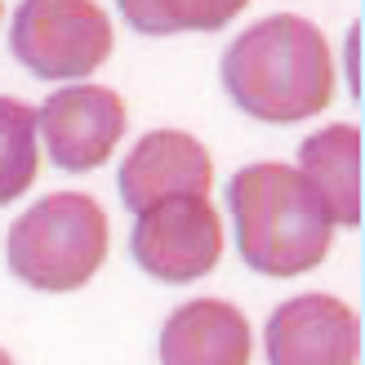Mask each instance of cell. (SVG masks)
I'll return each mask as SVG.
<instances>
[{
    "instance_id": "cell-1",
    "label": "cell",
    "mask_w": 365,
    "mask_h": 365,
    "mask_svg": "<svg viewBox=\"0 0 365 365\" xmlns=\"http://www.w3.org/2000/svg\"><path fill=\"white\" fill-rule=\"evenodd\" d=\"M227 98L263 125H299L334 98V58L325 31L303 14H272L245 27L218 63Z\"/></svg>"
},
{
    "instance_id": "cell-2",
    "label": "cell",
    "mask_w": 365,
    "mask_h": 365,
    "mask_svg": "<svg viewBox=\"0 0 365 365\" xmlns=\"http://www.w3.org/2000/svg\"><path fill=\"white\" fill-rule=\"evenodd\" d=\"M227 210L241 263L259 277H303L330 254L334 223L294 165L259 160L236 170V178L227 182Z\"/></svg>"
},
{
    "instance_id": "cell-3",
    "label": "cell",
    "mask_w": 365,
    "mask_h": 365,
    "mask_svg": "<svg viewBox=\"0 0 365 365\" xmlns=\"http://www.w3.org/2000/svg\"><path fill=\"white\" fill-rule=\"evenodd\" d=\"M112 250L107 210L85 192H53L14 218L5 236V263L41 294H71L98 277Z\"/></svg>"
},
{
    "instance_id": "cell-4",
    "label": "cell",
    "mask_w": 365,
    "mask_h": 365,
    "mask_svg": "<svg viewBox=\"0 0 365 365\" xmlns=\"http://www.w3.org/2000/svg\"><path fill=\"white\" fill-rule=\"evenodd\" d=\"M9 49L31 76L81 85L112 58L116 31L98 0H23L9 23Z\"/></svg>"
},
{
    "instance_id": "cell-5",
    "label": "cell",
    "mask_w": 365,
    "mask_h": 365,
    "mask_svg": "<svg viewBox=\"0 0 365 365\" xmlns=\"http://www.w3.org/2000/svg\"><path fill=\"white\" fill-rule=\"evenodd\" d=\"M134 263L160 285H192L223 259V218L210 196H182L134 214Z\"/></svg>"
},
{
    "instance_id": "cell-6",
    "label": "cell",
    "mask_w": 365,
    "mask_h": 365,
    "mask_svg": "<svg viewBox=\"0 0 365 365\" xmlns=\"http://www.w3.org/2000/svg\"><path fill=\"white\" fill-rule=\"evenodd\" d=\"M125 98L107 85H63L36 107V138L45 143L49 160L67 174H89L112 160L125 134Z\"/></svg>"
},
{
    "instance_id": "cell-7",
    "label": "cell",
    "mask_w": 365,
    "mask_h": 365,
    "mask_svg": "<svg viewBox=\"0 0 365 365\" xmlns=\"http://www.w3.org/2000/svg\"><path fill=\"white\" fill-rule=\"evenodd\" d=\"M267 365H361V317L334 294H294L267 317Z\"/></svg>"
},
{
    "instance_id": "cell-8",
    "label": "cell",
    "mask_w": 365,
    "mask_h": 365,
    "mask_svg": "<svg viewBox=\"0 0 365 365\" xmlns=\"http://www.w3.org/2000/svg\"><path fill=\"white\" fill-rule=\"evenodd\" d=\"M210 182L214 156L205 152V143L192 138L187 130H152L125 156L116 187L130 214H143L152 205H165V200L210 196Z\"/></svg>"
},
{
    "instance_id": "cell-9",
    "label": "cell",
    "mask_w": 365,
    "mask_h": 365,
    "mask_svg": "<svg viewBox=\"0 0 365 365\" xmlns=\"http://www.w3.org/2000/svg\"><path fill=\"white\" fill-rule=\"evenodd\" d=\"M160 365H250V321L227 299H192L160 325Z\"/></svg>"
},
{
    "instance_id": "cell-10",
    "label": "cell",
    "mask_w": 365,
    "mask_h": 365,
    "mask_svg": "<svg viewBox=\"0 0 365 365\" xmlns=\"http://www.w3.org/2000/svg\"><path fill=\"white\" fill-rule=\"evenodd\" d=\"M299 174L317 192L334 227H361V130L348 120L303 138Z\"/></svg>"
},
{
    "instance_id": "cell-11",
    "label": "cell",
    "mask_w": 365,
    "mask_h": 365,
    "mask_svg": "<svg viewBox=\"0 0 365 365\" xmlns=\"http://www.w3.org/2000/svg\"><path fill=\"white\" fill-rule=\"evenodd\" d=\"M250 0H116L120 18L138 36H182V31H218L241 18Z\"/></svg>"
},
{
    "instance_id": "cell-12",
    "label": "cell",
    "mask_w": 365,
    "mask_h": 365,
    "mask_svg": "<svg viewBox=\"0 0 365 365\" xmlns=\"http://www.w3.org/2000/svg\"><path fill=\"white\" fill-rule=\"evenodd\" d=\"M41 174V138H36V107L0 94V205H14Z\"/></svg>"
},
{
    "instance_id": "cell-13",
    "label": "cell",
    "mask_w": 365,
    "mask_h": 365,
    "mask_svg": "<svg viewBox=\"0 0 365 365\" xmlns=\"http://www.w3.org/2000/svg\"><path fill=\"white\" fill-rule=\"evenodd\" d=\"M0 365H14V356H9V352H5V348H0Z\"/></svg>"
},
{
    "instance_id": "cell-14",
    "label": "cell",
    "mask_w": 365,
    "mask_h": 365,
    "mask_svg": "<svg viewBox=\"0 0 365 365\" xmlns=\"http://www.w3.org/2000/svg\"><path fill=\"white\" fill-rule=\"evenodd\" d=\"M0 9H5V5H0Z\"/></svg>"
}]
</instances>
